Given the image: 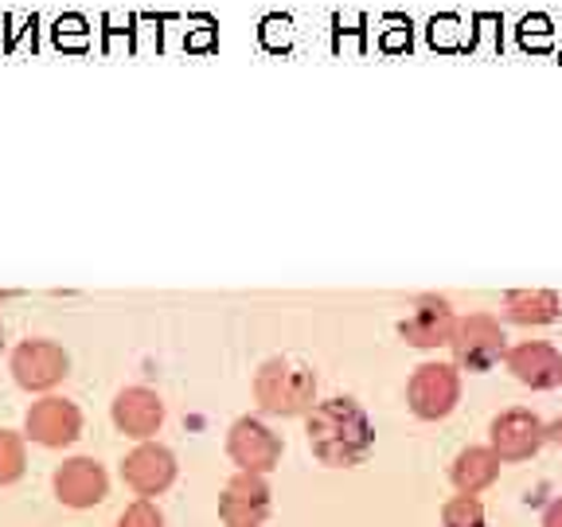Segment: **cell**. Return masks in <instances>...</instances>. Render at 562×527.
Masks as SVG:
<instances>
[{"mask_svg": "<svg viewBox=\"0 0 562 527\" xmlns=\"http://www.w3.org/2000/svg\"><path fill=\"white\" fill-rule=\"evenodd\" d=\"M305 434L316 461L336 469L360 466L375 449V422L351 395L316 399V406L305 418Z\"/></svg>", "mask_w": 562, "mask_h": 527, "instance_id": "6da1fadb", "label": "cell"}, {"mask_svg": "<svg viewBox=\"0 0 562 527\" xmlns=\"http://www.w3.org/2000/svg\"><path fill=\"white\" fill-rule=\"evenodd\" d=\"M255 399L266 414H308L316 406V371L293 356H270L255 371Z\"/></svg>", "mask_w": 562, "mask_h": 527, "instance_id": "7a4b0ae2", "label": "cell"}, {"mask_svg": "<svg viewBox=\"0 0 562 527\" xmlns=\"http://www.w3.org/2000/svg\"><path fill=\"white\" fill-rule=\"evenodd\" d=\"M453 348V363L465 371H492L508 351V336H504L501 321L488 313H469L457 316V328L449 336Z\"/></svg>", "mask_w": 562, "mask_h": 527, "instance_id": "3957f363", "label": "cell"}, {"mask_svg": "<svg viewBox=\"0 0 562 527\" xmlns=\"http://www.w3.org/2000/svg\"><path fill=\"white\" fill-rule=\"evenodd\" d=\"M406 403L422 422H438L453 414V406L461 403V368L446 360L418 363L406 383Z\"/></svg>", "mask_w": 562, "mask_h": 527, "instance_id": "277c9868", "label": "cell"}, {"mask_svg": "<svg viewBox=\"0 0 562 527\" xmlns=\"http://www.w3.org/2000/svg\"><path fill=\"white\" fill-rule=\"evenodd\" d=\"M9 371L24 391H52L67 379L70 356L63 351V344L44 340V336H27L12 348Z\"/></svg>", "mask_w": 562, "mask_h": 527, "instance_id": "5b68a950", "label": "cell"}, {"mask_svg": "<svg viewBox=\"0 0 562 527\" xmlns=\"http://www.w3.org/2000/svg\"><path fill=\"white\" fill-rule=\"evenodd\" d=\"M547 441V422L527 406H508L492 418L488 426V449L501 461H527L536 457Z\"/></svg>", "mask_w": 562, "mask_h": 527, "instance_id": "8992f818", "label": "cell"}, {"mask_svg": "<svg viewBox=\"0 0 562 527\" xmlns=\"http://www.w3.org/2000/svg\"><path fill=\"white\" fill-rule=\"evenodd\" d=\"M227 457L238 466V473H270L281 461V438L255 414L231 422L227 430Z\"/></svg>", "mask_w": 562, "mask_h": 527, "instance_id": "52a82bcc", "label": "cell"}, {"mask_svg": "<svg viewBox=\"0 0 562 527\" xmlns=\"http://www.w3.org/2000/svg\"><path fill=\"white\" fill-rule=\"evenodd\" d=\"M82 434V411L63 395H44L40 403L27 406L24 414V438L35 446L63 449Z\"/></svg>", "mask_w": 562, "mask_h": 527, "instance_id": "ba28073f", "label": "cell"}, {"mask_svg": "<svg viewBox=\"0 0 562 527\" xmlns=\"http://www.w3.org/2000/svg\"><path fill=\"white\" fill-rule=\"evenodd\" d=\"M270 504L262 473H235L220 492V519L227 527H262L270 519Z\"/></svg>", "mask_w": 562, "mask_h": 527, "instance_id": "9c48e42d", "label": "cell"}, {"mask_svg": "<svg viewBox=\"0 0 562 527\" xmlns=\"http://www.w3.org/2000/svg\"><path fill=\"white\" fill-rule=\"evenodd\" d=\"M453 328H457L453 305H449L446 298H438V293H422V298H414L411 313L398 321V336H403L411 348H426V351L449 344Z\"/></svg>", "mask_w": 562, "mask_h": 527, "instance_id": "30bf717a", "label": "cell"}, {"mask_svg": "<svg viewBox=\"0 0 562 527\" xmlns=\"http://www.w3.org/2000/svg\"><path fill=\"white\" fill-rule=\"evenodd\" d=\"M122 481L137 492L140 501L160 496L176 481V453L160 441H137V449L122 457Z\"/></svg>", "mask_w": 562, "mask_h": 527, "instance_id": "8fae6325", "label": "cell"}, {"mask_svg": "<svg viewBox=\"0 0 562 527\" xmlns=\"http://www.w3.org/2000/svg\"><path fill=\"white\" fill-rule=\"evenodd\" d=\"M52 484L59 504H67V508H94L110 492V476H105L102 461H94V457H67L55 469Z\"/></svg>", "mask_w": 562, "mask_h": 527, "instance_id": "7c38bea8", "label": "cell"}, {"mask_svg": "<svg viewBox=\"0 0 562 527\" xmlns=\"http://www.w3.org/2000/svg\"><path fill=\"white\" fill-rule=\"evenodd\" d=\"M110 414H114V426L125 438L153 441V434L165 426V399L149 386H125V391H117Z\"/></svg>", "mask_w": 562, "mask_h": 527, "instance_id": "4fadbf2b", "label": "cell"}, {"mask_svg": "<svg viewBox=\"0 0 562 527\" xmlns=\"http://www.w3.org/2000/svg\"><path fill=\"white\" fill-rule=\"evenodd\" d=\"M504 368L531 391H551L562 383V351L543 340H524L504 351Z\"/></svg>", "mask_w": 562, "mask_h": 527, "instance_id": "5bb4252c", "label": "cell"}, {"mask_svg": "<svg viewBox=\"0 0 562 527\" xmlns=\"http://www.w3.org/2000/svg\"><path fill=\"white\" fill-rule=\"evenodd\" d=\"M501 457L492 453L488 446H465L461 453L453 457V466H449V481L461 496H481L484 489L496 484L501 476Z\"/></svg>", "mask_w": 562, "mask_h": 527, "instance_id": "9a60e30c", "label": "cell"}, {"mask_svg": "<svg viewBox=\"0 0 562 527\" xmlns=\"http://www.w3.org/2000/svg\"><path fill=\"white\" fill-rule=\"evenodd\" d=\"M504 316L516 325H551L562 316V298L554 290H508Z\"/></svg>", "mask_w": 562, "mask_h": 527, "instance_id": "2e32d148", "label": "cell"}, {"mask_svg": "<svg viewBox=\"0 0 562 527\" xmlns=\"http://www.w3.org/2000/svg\"><path fill=\"white\" fill-rule=\"evenodd\" d=\"M441 527H488V516H484V504L476 496H449L441 504Z\"/></svg>", "mask_w": 562, "mask_h": 527, "instance_id": "e0dca14e", "label": "cell"}, {"mask_svg": "<svg viewBox=\"0 0 562 527\" xmlns=\"http://www.w3.org/2000/svg\"><path fill=\"white\" fill-rule=\"evenodd\" d=\"M27 469V446L24 434L16 430H0V484L20 481Z\"/></svg>", "mask_w": 562, "mask_h": 527, "instance_id": "ac0fdd59", "label": "cell"}, {"mask_svg": "<svg viewBox=\"0 0 562 527\" xmlns=\"http://www.w3.org/2000/svg\"><path fill=\"white\" fill-rule=\"evenodd\" d=\"M117 527H165V512L153 501H133L130 508L117 516Z\"/></svg>", "mask_w": 562, "mask_h": 527, "instance_id": "d6986e66", "label": "cell"}, {"mask_svg": "<svg viewBox=\"0 0 562 527\" xmlns=\"http://www.w3.org/2000/svg\"><path fill=\"white\" fill-rule=\"evenodd\" d=\"M539 527H562V496L559 501H551L543 508V519H539Z\"/></svg>", "mask_w": 562, "mask_h": 527, "instance_id": "ffe728a7", "label": "cell"}, {"mask_svg": "<svg viewBox=\"0 0 562 527\" xmlns=\"http://www.w3.org/2000/svg\"><path fill=\"white\" fill-rule=\"evenodd\" d=\"M547 438H554L562 446V418H554L551 426H547Z\"/></svg>", "mask_w": 562, "mask_h": 527, "instance_id": "44dd1931", "label": "cell"}, {"mask_svg": "<svg viewBox=\"0 0 562 527\" xmlns=\"http://www.w3.org/2000/svg\"><path fill=\"white\" fill-rule=\"evenodd\" d=\"M0 348H4V321H0Z\"/></svg>", "mask_w": 562, "mask_h": 527, "instance_id": "7402d4cb", "label": "cell"}]
</instances>
